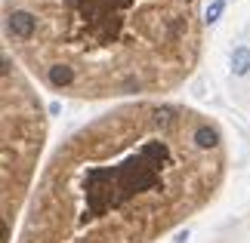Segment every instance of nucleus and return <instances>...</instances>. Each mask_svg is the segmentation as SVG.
I'll use <instances>...</instances> for the list:
<instances>
[{"label":"nucleus","instance_id":"nucleus-1","mask_svg":"<svg viewBox=\"0 0 250 243\" xmlns=\"http://www.w3.org/2000/svg\"><path fill=\"white\" fill-rule=\"evenodd\" d=\"M223 167V132L204 114L124 105L59 145L25 243H148L213 197Z\"/></svg>","mask_w":250,"mask_h":243},{"label":"nucleus","instance_id":"nucleus-2","mask_svg":"<svg viewBox=\"0 0 250 243\" xmlns=\"http://www.w3.org/2000/svg\"><path fill=\"white\" fill-rule=\"evenodd\" d=\"M3 28L50 90L81 99L170 90L201 50L198 0H3Z\"/></svg>","mask_w":250,"mask_h":243},{"label":"nucleus","instance_id":"nucleus-3","mask_svg":"<svg viewBox=\"0 0 250 243\" xmlns=\"http://www.w3.org/2000/svg\"><path fill=\"white\" fill-rule=\"evenodd\" d=\"M43 142V114L31 86L13 71L3 53V240H9V216L28 188Z\"/></svg>","mask_w":250,"mask_h":243},{"label":"nucleus","instance_id":"nucleus-4","mask_svg":"<svg viewBox=\"0 0 250 243\" xmlns=\"http://www.w3.org/2000/svg\"><path fill=\"white\" fill-rule=\"evenodd\" d=\"M229 62H232V74L235 77H247L250 74V46H238Z\"/></svg>","mask_w":250,"mask_h":243},{"label":"nucleus","instance_id":"nucleus-5","mask_svg":"<svg viewBox=\"0 0 250 243\" xmlns=\"http://www.w3.org/2000/svg\"><path fill=\"white\" fill-rule=\"evenodd\" d=\"M223 9H226V0H210L207 9H204V22L207 25H216L219 16H223Z\"/></svg>","mask_w":250,"mask_h":243}]
</instances>
